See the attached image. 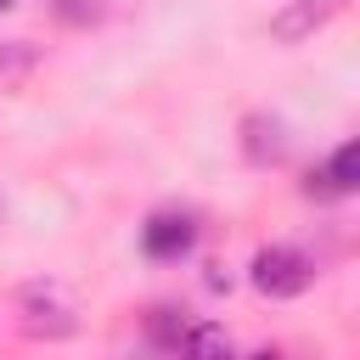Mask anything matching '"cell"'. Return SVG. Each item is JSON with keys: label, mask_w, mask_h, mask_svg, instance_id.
<instances>
[{"label": "cell", "mask_w": 360, "mask_h": 360, "mask_svg": "<svg viewBox=\"0 0 360 360\" xmlns=\"http://www.w3.org/2000/svg\"><path fill=\"white\" fill-rule=\"evenodd\" d=\"M309 281H315V264L298 253V248H259L253 253V287L264 292V298H298V292H309Z\"/></svg>", "instance_id": "6da1fadb"}, {"label": "cell", "mask_w": 360, "mask_h": 360, "mask_svg": "<svg viewBox=\"0 0 360 360\" xmlns=\"http://www.w3.org/2000/svg\"><path fill=\"white\" fill-rule=\"evenodd\" d=\"M338 11H343V0H292V6H281V11L270 17V39L298 45V39H309L315 28H326Z\"/></svg>", "instance_id": "7a4b0ae2"}, {"label": "cell", "mask_w": 360, "mask_h": 360, "mask_svg": "<svg viewBox=\"0 0 360 360\" xmlns=\"http://www.w3.org/2000/svg\"><path fill=\"white\" fill-rule=\"evenodd\" d=\"M28 68H34V45H28V39H11V45H0V79H6V84H17Z\"/></svg>", "instance_id": "52a82bcc"}, {"label": "cell", "mask_w": 360, "mask_h": 360, "mask_svg": "<svg viewBox=\"0 0 360 360\" xmlns=\"http://www.w3.org/2000/svg\"><path fill=\"white\" fill-rule=\"evenodd\" d=\"M253 360H281V354H276V349H259V354H253Z\"/></svg>", "instance_id": "9c48e42d"}, {"label": "cell", "mask_w": 360, "mask_h": 360, "mask_svg": "<svg viewBox=\"0 0 360 360\" xmlns=\"http://www.w3.org/2000/svg\"><path fill=\"white\" fill-rule=\"evenodd\" d=\"M242 146H248L253 163H276L287 141H281V124H276V118H248V141H242Z\"/></svg>", "instance_id": "8992f818"}, {"label": "cell", "mask_w": 360, "mask_h": 360, "mask_svg": "<svg viewBox=\"0 0 360 360\" xmlns=\"http://www.w3.org/2000/svg\"><path fill=\"white\" fill-rule=\"evenodd\" d=\"M11 6H17V0H0V11H11Z\"/></svg>", "instance_id": "30bf717a"}, {"label": "cell", "mask_w": 360, "mask_h": 360, "mask_svg": "<svg viewBox=\"0 0 360 360\" xmlns=\"http://www.w3.org/2000/svg\"><path fill=\"white\" fill-rule=\"evenodd\" d=\"M191 242H197L191 214H152V219L141 225V248H146V259H186Z\"/></svg>", "instance_id": "3957f363"}, {"label": "cell", "mask_w": 360, "mask_h": 360, "mask_svg": "<svg viewBox=\"0 0 360 360\" xmlns=\"http://www.w3.org/2000/svg\"><path fill=\"white\" fill-rule=\"evenodd\" d=\"M180 360H231V338H225V326H214V321L191 326V332L180 338Z\"/></svg>", "instance_id": "5b68a950"}, {"label": "cell", "mask_w": 360, "mask_h": 360, "mask_svg": "<svg viewBox=\"0 0 360 360\" xmlns=\"http://www.w3.org/2000/svg\"><path fill=\"white\" fill-rule=\"evenodd\" d=\"M96 11H101L96 0H56V17L62 22H96Z\"/></svg>", "instance_id": "ba28073f"}, {"label": "cell", "mask_w": 360, "mask_h": 360, "mask_svg": "<svg viewBox=\"0 0 360 360\" xmlns=\"http://www.w3.org/2000/svg\"><path fill=\"white\" fill-rule=\"evenodd\" d=\"M354 186H360V146H354V141H343V146L326 158V169H321V174H309V186H304V191H309V197H321V202H332V197H349Z\"/></svg>", "instance_id": "277c9868"}]
</instances>
